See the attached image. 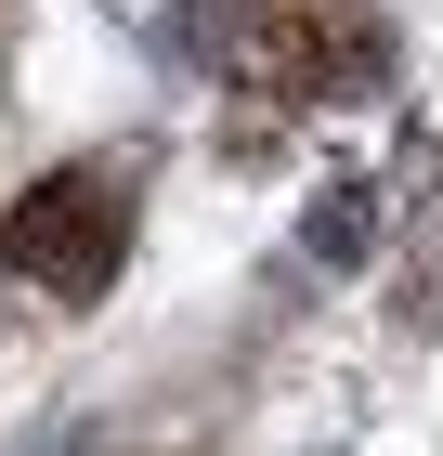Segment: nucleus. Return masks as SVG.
<instances>
[{
  "label": "nucleus",
  "mask_w": 443,
  "mask_h": 456,
  "mask_svg": "<svg viewBox=\"0 0 443 456\" xmlns=\"http://www.w3.org/2000/svg\"><path fill=\"white\" fill-rule=\"evenodd\" d=\"M131 196H144L131 157H78V170L27 183V196H13V222H0V274L39 287V300H104V287H118V261H131V222H144Z\"/></svg>",
  "instance_id": "nucleus-1"
},
{
  "label": "nucleus",
  "mask_w": 443,
  "mask_h": 456,
  "mask_svg": "<svg viewBox=\"0 0 443 456\" xmlns=\"http://www.w3.org/2000/svg\"><path fill=\"white\" fill-rule=\"evenodd\" d=\"M365 235H378L365 183H326V196H313V222H300V248H313V261H365Z\"/></svg>",
  "instance_id": "nucleus-2"
}]
</instances>
